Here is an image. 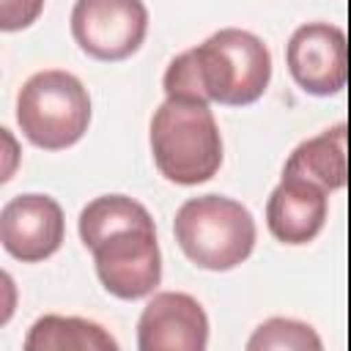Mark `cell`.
<instances>
[{"label": "cell", "mask_w": 351, "mask_h": 351, "mask_svg": "<svg viewBox=\"0 0 351 351\" xmlns=\"http://www.w3.org/2000/svg\"><path fill=\"white\" fill-rule=\"evenodd\" d=\"M271 80L266 44L239 27H225L203 44L181 52L165 71V93L230 107L252 104Z\"/></svg>", "instance_id": "obj_1"}, {"label": "cell", "mask_w": 351, "mask_h": 351, "mask_svg": "<svg viewBox=\"0 0 351 351\" xmlns=\"http://www.w3.org/2000/svg\"><path fill=\"white\" fill-rule=\"evenodd\" d=\"M151 154L159 173L173 184L208 181L222 165V137L208 104L167 96L151 121Z\"/></svg>", "instance_id": "obj_2"}, {"label": "cell", "mask_w": 351, "mask_h": 351, "mask_svg": "<svg viewBox=\"0 0 351 351\" xmlns=\"http://www.w3.org/2000/svg\"><path fill=\"white\" fill-rule=\"evenodd\" d=\"M173 233L184 255L208 271H228L244 263L255 247L252 214L230 197L203 195L176 211Z\"/></svg>", "instance_id": "obj_3"}, {"label": "cell", "mask_w": 351, "mask_h": 351, "mask_svg": "<svg viewBox=\"0 0 351 351\" xmlns=\"http://www.w3.org/2000/svg\"><path fill=\"white\" fill-rule=\"evenodd\" d=\"M16 121L33 145L47 151L69 148L88 132V90L69 71H38L22 85L16 96Z\"/></svg>", "instance_id": "obj_4"}, {"label": "cell", "mask_w": 351, "mask_h": 351, "mask_svg": "<svg viewBox=\"0 0 351 351\" xmlns=\"http://www.w3.org/2000/svg\"><path fill=\"white\" fill-rule=\"evenodd\" d=\"M90 252L101 285L118 299L148 296L162 280V255L154 225L115 230Z\"/></svg>", "instance_id": "obj_5"}, {"label": "cell", "mask_w": 351, "mask_h": 351, "mask_svg": "<svg viewBox=\"0 0 351 351\" xmlns=\"http://www.w3.org/2000/svg\"><path fill=\"white\" fill-rule=\"evenodd\" d=\"M148 30L143 0H77L71 36L96 60H123L134 55Z\"/></svg>", "instance_id": "obj_6"}, {"label": "cell", "mask_w": 351, "mask_h": 351, "mask_svg": "<svg viewBox=\"0 0 351 351\" xmlns=\"http://www.w3.org/2000/svg\"><path fill=\"white\" fill-rule=\"evenodd\" d=\"M288 71L296 85L313 96L343 90L348 74L346 33L329 22H307L288 41Z\"/></svg>", "instance_id": "obj_7"}, {"label": "cell", "mask_w": 351, "mask_h": 351, "mask_svg": "<svg viewBox=\"0 0 351 351\" xmlns=\"http://www.w3.org/2000/svg\"><path fill=\"white\" fill-rule=\"evenodd\" d=\"M63 208L47 195L11 197L0 211V241L22 263H38L63 244Z\"/></svg>", "instance_id": "obj_8"}, {"label": "cell", "mask_w": 351, "mask_h": 351, "mask_svg": "<svg viewBox=\"0 0 351 351\" xmlns=\"http://www.w3.org/2000/svg\"><path fill=\"white\" fill-rule=\"evenodd\" d=\"M208 343V318L203 307L178 291L156 293L137 324L140 351H203Z\"/></svg>", "instance_id": "obj_9"}, {"label": "cell", "mask_w": 351, "mask_h": 351, "mask_svg": "<svg viewBox=\"0 0 351 351\" xmlns=\"http://www.w3.org/2000/svg\"><path fill=\"white\" fill-rule=\"evenodd\" d=\"M326 189L302 178L282 173V181L269 197L266 225L271 236L282 244H307L313 241L326 222Z\"/></svg>", "instance_id": "obj_10"}, {"label": "cell", "mask_w": 351, "mask_h": 351, "mask_svg": "<svg viewBox=\"0 0 351 351\" xmlns=\"http://www.w3.org/2000/svg\"><path fill=\"white\" fill-rule=\"evenodd\" d=\"M291 176H302L326 192L346 186V123H337L318 137H310L293 148V154L285 162V170Z\"/></svg>", "instance_id": "obj_11"}, {"label": "cell", "mask_w": 351, "mask_h": 351, "mask_svg": "<svg viewBox=\"0 0 351 351\" xmlns=\"http://www.w3.org/2000/svg\"><path fill=\"white\" fill-rule=\"evenodd\" d=\"M115 351L118 343L93 321L85 318H63V315H44L33 324L25 351Z\"/></svg>", "instance_id": "obj_12"}, {"label": "cell", "mask_w": 351, "mask_h": 351, "mask_svg": "<svg viewBox=\"0 0 351 351\" xmlns=\"http://www.w3.org/2000/svg\"><path fill=\"white\" fill-rule=\"evenodd\" d=\"M154 225L145 206L126 195H101L90 200L80 214V236L88 250H93L104 236L123 228H145Z\"/></svg>", "instance_id": "obj_13"}, {"label": "cell", "mask_w": 351, "mask_h": 351, "mask_svg": "<svg viewBox=\"0 0 351 351\" xmlns=\"http://www.w3.org/2000/svg\"><path fill=\"white\" fill-rule=\"evenodd\" d=\"M247 348L250 351H266V348H271V351H321V340L307 324H299L291 318H271L255 329Z\"/></svg>", "instance_id": "obj_14"}, {"label": "cell", "mask_w": 351, "mask_h": 351, "mask_svg": "<svg viewBox=\"0 0 351 351\" xmlns=\"http://www.w3.org/2000/svg\"><path fill=\"white\" fill-rule=\"evenodd\" d=\"M44 0H0V27L3 30H22L41 14Z\"/></svg>", "instance_id": "obj_15"}]
</instances>
